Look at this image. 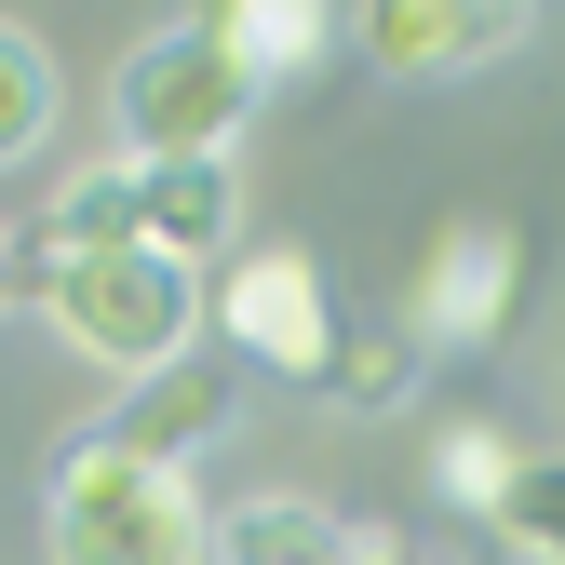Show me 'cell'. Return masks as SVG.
Here are the masks:
<instances>
[{
	"label": "cell",
	"instance_id": "52a82bcc",
	"mask_svg": "<svg viewBox=\"0 0 565 565\" xmlns=\"http://www.w3.org/2000/svg\"><path fill=\"white\" fill-rule=\"evenodd\" d=\"M230 417H243V364H230V350H175L162 377H135V391H121L108 445H121V458H175V471H189V445H216Z\"/></svg>",
	"mask_w": 565,
	"mask_h": 565
},
{
	"label": "cell",
	"instance_id": "7a4b0ae2",
	"mask_svg": "<svg viewBox=\"0 0 565 565\" xmlns=\"http://www.w3.org/2000/svg\"><path fill=\"white\" fill-rule=\"evenodd\" d=\"M41 323L54 350H82V364H108L121 391L135 377H162L175 350H202V269L149 256V243H121V256H54L41 269Z\"/></svg>",
	"mask_w": 565,
	"mask_h": 565
},
{
	"label": "cell",
	"instance_id": "277c9868",
	"mask_svg": "<svg viewBox=\"0 0 565 565\" xmlns=\"http://www.w3.org/2000/svg\"><path fill=\"white\" fill-rule=\"evenodd\" d=\"M202 337L230 350L243 377H297V391H323V364H337V282H323V256L310 243H243L216 282H202Z\"/></svg>",
	"mask_w": 565,
	"mask_h": 565
},
{
	"label": "cell",
	"instance_id": "3957f363",
	"mask_svg": "<svg viewBox=\"0 0 565 565\" xmlns=\"http://www.w3.org/2000/svg\"><path fill=\"white\" fill-rule=\"evenodd\" d=\"M108 108H121V149L135 162H230L269 95L216 54V28L189 14V28H149V41L108 67Z\"/></svg>",
	"mask_w": 565,
	"mask_h": 565
},
{
	"label": "cell",
	"instance_id": "5b68a950",
	"mask_svg": "<svg viewBox=\"0 0 565 565\" xmlns=\"http://www.w3.org/2000/svg\"><path fill=\"white\" fill-rule=\"evenodd\" d=\"M525 310V230L512 216H445L431 256L404 269V350L417 364H445V350H499V323Z\"/></svg>",
	"mask_w": 565,
	"mask_h": 565
},
{
	"label": "cell",
	"instance_id": "4fadbf2b",
	"mask_svg": "<svg viewBox=\"0 0 565 565\" xmlns=\"http://www.w3.org/2000/svg\"><path fill=\"white\" fill-rule=\"evenodd\" d=\"M512 471H525V445L499 431V417H431V499H445V512H471V525H499V499H512Z\"/></svg>",
	"mask_w": 565,
	"mask_h": 565
},
{
	"label": "cell",
	"instance_id": "8fae6325",
	"mask_svg": "<svg viewBox=\"0 0 565 565\" xmlns=\"http://www.w3.org/2000/svg\"><path fill=\"white\" fill-rule=\"evenodd\" d=\"M121 243H135V149L54 175V202H41V269L54 256H121Z\"/></svg>",
	"mask_w": 565,
	"mask_h": 565
},
{
	"label": "cell",
	"instance_id": "ba28073f",
	"mask_svg": "<svg viewBox=\"0 0 565 565\" xmlns=\"http://www.w3.org/2000/svg\"><path fill=\"white\" fill-rule=\"evenodd\" d=\"M135 243L175 269L243 256V175L230 162H135Z\"/></svg>",
	"mask_w": 565,
	"mask_h": 565
},
{
	"label": "cell",
	"instance_id": "6da1fadb",
	"mask_svg": "<svg viewBox=\"0 0 565 565\" xmlns=\"http://www.w3.org/2000/svg\"><path fill=\"white\" fill-rule=\"evenodd\" d=\"M216 512H202V484L175 458H121L108 431L54 445L41 471V552L54 565H202Z\"/></svg>",
	"mask_w": 565,
	"mask_h": 565
},
{
	"label": "cell",
	"instance_id": "e0dca14e",
	"mask_svg": "<svg viewBox=\"0 0 565 565\" xmlns=\"http://www.w3.org/2000/svg\"><path fill=\"white\" fill-rule=\"evenodd\" d=\"M0 297H14V230H0Z\"/></svg>",
	"mask_w": 565,
	"mask_h": 565
},
{
	"label": "cell",
	"instance_id": "9c48e42d",
	"mask_svg": "<svg viewBox=\"0 0 565 565\" xmlns=\"http://www.w3.org/2000/svg\"><path fill=\"white\" fill-rule=\"evenodd\" d=\"M202 28H216V54L243 67L256 95H297L310 67L337 54V28H350V14H323V0H216Z\"/></svg>",
	"mask_w": 565,
	"mask_h": 565
},
{
	"label": "cell",
	"instance_id": "9a60e30c",
	"mask_svg": "<svg viewBox=\"0 0 565 565\" xmlns=\"http://www.w3.org/2000/svg\"><path fill=\"white\" fill-rule=\"evenodd\" d=\"M499 539H512V565H565V458H539V445H525L512 499H499Z\"/></svg>",
	"mask_w": 565,
	"mask_h": 565
},
{
	"label": "cell",
	"instance_id": "7c38bea8",
	"mask_svg": "<svg viewBox=\"0 0 565 565\" xmlns=\"http://www.w3.org/2000/svg\"><path fill=\"white\" fill-rule=\"evenodd\" d=\"M54 108H67V82H54V41L0 14V175H28V162L54 149Z\"/></svg>",
	"mask_w": 565,
	"mask_h": 565
},
{
	"label": "cell",
	"instance_id": "5bb4252c",
	"mask_svg": "<svg viewBox=\"0 0 565 565\" xmlns=\"http://www.w3.org/2000/svg\"><path fill=\"white\" fill-rule=\"evenodd\" d=\"M417 350H404V323H377V337H337V364H323V404L337 417H391V404H417Z\"/></svg>",
	"mask_w": 565,
	"mask_h": 565
},
{
	"label": "cell",
	"instance_id": "30bf717a",
	"mask_svg": "<svg viewBox=\"0 0 565 565\" xmlns=\"http://www.w3.org/2000/svg\"><path fill=\"white\" fill-rule=\"evenodd\" d=\"M202 565H350V525L323 499H230Z\"/></svg>",
	"mask_w": 565,
	"mask_h": 565
},
{
	"label": "cell",
	"instance_id": "8992f818",
	"mask_svg": "<svg viewBox=\"0 0 565 565\" xmlns=\"http://www.w3.org/2000/svg\"><path fill=\"white\" fill-rule=\"evenodd\" d=\"M525 28H539L525 0H377V14H350V41L377 54V82H471Z\"/></svg>",
	"mask_w": 565,
	"mask_h": 565
},
{
	"label": "cell",
	"instance_id": "2e32d148",
	"mask_svg": "<svg viewBox=\"0 0 565 565\" xmlns=\"http://www.w3.org/2000/svg\"><path fill=\"white\" fill-rule=\"evenodd\" d=\"M350 565H431L417 539H391V525H350Z\"/></svg>",
	"mask_w": 565,
	"mask_h": 565
}]
</instances>
